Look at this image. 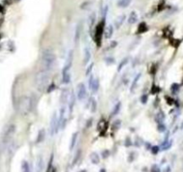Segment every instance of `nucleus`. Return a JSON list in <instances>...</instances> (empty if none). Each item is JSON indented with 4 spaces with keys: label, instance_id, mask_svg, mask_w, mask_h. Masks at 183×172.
I'll use <instances>...</instances> for the list:
<instances>
[{
    "label": "nucleus",
    "instance_id": "f257e3e1",
    "mask_svg": "<svg viewBox=\"0 0 183 172\" xmlns=\"http://www.w3.org/2000/svg\"><path fill=\"white\" fill-rule=\"evenodd\" d=\"M56 63V56L50 49H44L40 59V65L41 70L49 72L53 68Z\"/></svg>",
    "mask_w": 183,
    "mask_h": 172
},
{
    "label": "nucleus",
    "instance_id": "f03ea898",
    "mask_svg": "<svg viewBox=\"0 0 183 172\" xmlns=\"http://www.w3.org/2000/svg\"><path fill=\"white\" fill-rule=\"evenodd\" d=\"M32 105L33 101L31 97L27 95L22 96L17 102V112L22 116H27L32 109Z\"/></svg>",
    "mask_w": 183,
    "mask_h": 172
},
{
    "label": "nucleus",
    "instance_id": "7ed1b4c3",
    "mask_svg": "<svg viewBox=\"0 0 183 172\" xmlns=\"http://www.w3.org/2000/svg\"><path fill=\"white\" fill-rule=\"evenodd\" d=\"M16 131V126L15 124H9L5 127L3 133L1 134V147L5 149L11 142L13 136Z\"/></svg>",
    "mask_w": 183,
    "mask_h": 172
},
{
    "label": "nucleus",
    "instance_id": "20e7f679",
    "mask_svg": "<svg viewBox=\"0 0 183 172\" xmlns=\"http://www.w3.org/2000/svg\"><path fill=\"white\" fill-rule=\"evenodd\" d=\"M49 74L47 71L40 70L36 74L35 76V84L36 88L40 92H43L48 88L49 85Z\"/></svg>",
    "mask_w": 183,
    "mask_h": 172
},
{
    "label": "nucleus",
    "instance_id": "39448f33",
    "mask_svg": "<svg viewBox=\"0 0 183 172\" xmlns=\"http://www.w3.org/2000/svg\"><path fill=\"white\" fill-rule=\"evenodd\" d=\"M59 118H58V116H57V113L54 112V114L51 118V121H50V133L51 135H54L55 134H57L59 132Z\"/></svg>",
    "mask_w": 183,
    "mask_h": 172
},
{
    "label": "nucleus",
    "instance_id": "423d86ee",
    "mask_svg": "<svg viewBox=\"0 0 183 172\" xmlns=\"http://www.w3.org/2000/svg\"><path fill=\"white\" fill-rule=\"evenodd\" d=\"M70 65H65L62 70V82L63 84H67L70 83L71 80V74H70Z\"/></svg>",
    "mask_w": 183,
    "mask_h": 172
},
{
    "label": "nucleus",
    "instance_id": "0eeeda50",
    "mask_svg": "<svg viewBox=\"0 0 183 172\" xmlns=\"http://www.w3.org/2000/svg\"><path fill=\"white\" fill-rule=\"evenodd\" d=\"M87 94V91H86V87L84 84L80 83L77 85V99L79 100H83L86 97Z\"/></svg>",
    "mask_w": 183,
    "mask_h": 172
},
{
    "label": "nucleus",
    "instance_id": "6e6552de",
    "mask_svg": "<svg viewBox=\"0 0 183 172\" xmlns=\"http://www.w3.org/2000/svg\"><path fill=\"white\" fill-rule=\"evenodd\" d=\"M100 86V83L98 78H95L94 75H91L89 79V88L90 90H92L93 92H97L98 89Z\"/></svg>",
    "mask_w": 183,
    "mask_h": 172
},
{
    "label": "nucleus",
    "instance_id": "1a4fd4ad",
    "mask_svg": "<svg viewBox=\"0 0 183 172\" xmlns=\"http://www.w3.org/2000/svg\"><path fill=\"white\" fill-rule=\"evenodd\" d=\"M74 103H75V95H74V92H72L71 94H69V99H68V110H69V113L73 112Z\"/></svg>",
    "mask_w": 183,
    "mask_h": 172
},
{
    "label": "nucleus",
    "instance_id": "9d476101",
    "mask_svg": "<svg viewBox=\"0 0 183 172\" xmlns=\"http://www.w3.org/2000/svg\"><path fill=\"white\" fill-rule=\"evenodd\" d=\"M68 99H69V93H68V91L67 90H64L62 91V93L60 95V103L61 104H66L67 101H68Z\"/></svg>",
    "mask_w": 183,
    "mask_h": 172
},
{
    "label": "nucleus",
    "instance_id": "9b49d317",
    "mask_svg": "<svg viewBox=\"0 0 183 172\" xmlns=\"http://www.w3.org/2000/svg\"><path fill=\"white\" fill-rule=\"evenodd\" d=\"M137 20H138V16H137L136 12H134V11L131 12V13H130V15H129V19H128L129 23L133 24V23H135L136 22H137Z\"/></svg>",
    "mask_w": 183,
    "mask_h": 172
},
{
    "label": "nucleus",
    "instance_id": "f8f14e48",
    "mask_svg": "<svg viewBox=\"0 0 183 172\" xmlns=\"http://www.w3.org/2000/svg\"><path fill=\"white\" fill-rule=\"evenodd\" d=\"M90 160L92 161V163H94V165H97L100 162V157L96 152H92L90 154Z\"/></svg>",
    "mask_w": 183,
    "mask_h": 172
},
{
    "label": "nucleus",
    "instance_id": "ddd939ff",
    "mask_svg": "<svg viewBox=\"0 0 183 172\" xmlns=\"http://www.w3.org/2000/svg\"><path fill=\"white\" fill-rule=\"evenodd\" d=\"M81 35V23H78L76 26V30H75V33H74V43L77 44L79 41V38Z\"/></svg>",
    "mask_w": 183,
    "mask_h": 172
},
{
    "label": "nucleus",
    "instance_id": "4468645a",
    "mask_svg": "<svg viewBox=\"0 0 183 172\" xmlns=\"http://www.w3.org/2000/svg\"><path fill=\"white\" fill-rule=\"evenodd\" d=\"M125 19H126V15H121L118 17L116 22H115V27H116V29H119V28L123 24V23L125 22Z\"/></svg>",
    "mask_w": 183,
    "mask_h": 172
},
{
    "label": "nucleus",
    "instance_id": "2eb2a0df",
    "mask_svg": "<svg viewBox=\"0 0 183 172\" xmlns=\"http://www.w3.org/2000/svg\"><path fill=\"white\" fill-rule=\"evenodd\" d=\"M84 65L86 64H88V62L90 61V59H91V52H90V49L89 48H85L84 49Z\"/></svg>",
    "mask_w": 183,
    "mask_h": 172
},
{
    "label": "nucleus",
    "instance_id": "dca6fc26",
    "mask_svg": "<svg viewBox=\"0 0 183 172\" xmlns=\"http://www.w3.org/2000/svg\"><path fill=\"white\" fill-rule=\"evenodd\" d=\"M45 136H46V132H45V129H41V130H40L39 134H38V136H37V141H36V143H41V142L44 140Z\"/></svg>",
    "mask_w": 183,
    "mask_h": 172
},
{
    "label": "nucleus",
    "instance_id": "f3484780",
    "mask_svg": "<svg viewBox=\"0 0 183 172\" xmlns=\"http://www.w3.org/2000/svg\"><path fill=\"white\" fill-rule=\"evenodd\" d=\"M112 35H113V26L112 25H109V26L107 27V29H106L104 37H105L106 39H110Z\"/></svg>",
    "mask_w": 183,
    "mask_h": 172
},
{
    "label": "nucleus",
    "instance_id": "a211bd4d",
    "mask_svg": "<svg viewBox=\"0 0 183 172\" xmlns=\"http://www.w3.org/2000/svg\"><path fill=\"white\" fill-rule=\"evenodd\" d=\"M103 26H104V23L102 22L99 25L97 26V29H96V37H101L102 32H103Z\"/></svg>",
    "mask_w": 183,
    "mask_h": 172
},
{
    "label": "nucleus",
    "instance_id": "6ab92c4d",
    "mask_svg": "<svg viewBox=\"0 0 183 172\" xmlns=\"http://www.w3.org/2000/svg\"><path fill=\"white\" fill-rule=\"evenodd\" d=\"M140 76H141V74H138L135 77V79H134L132 84H131V89H130L131 92H134V90L136 89V85H137V83L139 82V78H140Z\"/></svg>",
    "mask_w": 183,
    "mask_h": 172
},
{
    "label": "nucleus",
    "instance_id": "aec40b11",
    "mask_svg": "<svg viewBox=\"0 0 183 172\" xmlns=\"http://www.w3.org/2000/svg\"><path fill=\"white\" fill-rule=\"evenodd\" d=\"M91 111L93 112V113H94L95 111H96V109H97V101H96V99H94V98H92L91 99Z\"/></svg>",
    "mask_w": 183,
    "mask_h": 172
},
{
    "label": "nucleus",
    "instance_id": "412c9836",
    "mask_svg": "<svg viewBox=\"0 0 183 172\" xmlns=\"http://www.w3.org/2000/svg\"><path fill=\"white\" fill-rule=\"evenodd\" d=\"M77 136H78V133H74L72 136V139H71V143H70V150L74 149V145L76 143V141H77Z\"/></svg>",
    "mask_w": 183,
    "mask_h": 172
},
{
    "label": "nucleus",
    "instance_id": "4be33fe9",
    "mask_svg": "<svg viewBox=\"0 0 183 172\" xmlns=\"http://www.w3.org/2000/svg\"><path fill=\"white\" fill-rule=\"evenodd\" d=\"M120 107H121V103L120 102H118L116 105H115V107L113 108V110L111 112V115L112 116H115V115H117L119 113V111L120 110Z\"/></svg>",
    "mask_w": 183,
    "mask_h": 172
},
{
    "label": "nucleus",
    "instance_id": "5701e85b",
    "mask_svg": "<svg viewBox=\"0 0 183 172\" xmlns=\"http://www.w3.org/2000/svg\"><path fill=\"white\" fill-rule=\"evenodd\" d=\"M132 0H119V2L118 3V5L121 6V7H127L130 3H131Z\"/></svg>",
    "mask_w": 183,
    "mask_h": 172
},
{
    "label": "nucleus",
    "instance_id": "b1692460",
    "mask_svg": "<svg viewBox=\"0 0 183 172\" xmlns=\"http://www.w3.org/2000/svg\"><path fill=\"white\" fill-rule=\"evenodd\" d=\"M22 170L23 172H30V166L27 161H24L22 163Z\"/></svg>",
    "mask_w": 183,
    "mask_h": 172
},
{
    "label": "nucleus",
    "instance_id": "393cba45",
    "mask_svg": "<svg viewBox=\"0 0 183 172\" xmlns=\"http://www.w3.org/2000/svg\"><path fill=\"white\" fill-rule=\"evenodd\" d=\"M128 62H129V58H128V57H126V58H124V59H123V60L121 61L120 64L119 65V66H118V71L119 72V71H120L121 69L123 68V67H124L125 65H127V64H128Z\"/></svg>",
    "mask_w": 183,
    "mask_h": 172
},
{
    "label": "nucleus",
    "instance_id": "a878e982",
    "mask_svg": "<svg viewBox=\"0 0 183 172\" xmlns=\"http://www.w3.org/2000/svg\"><path fill=\"white\" fill-rule=\"evenodd\" d=\"M164 118V114L163 113H162V112H160L158 114L156 115L155 117V121L157 123H162L163 122V120Z\"/></svg>",
    "mask_w": 183,
    "mask_h": 172
},
{
    "label": "nucleus",
    "instance_id": "bb28decb",
    "mask_svg": "<svg viewBox=\"0 0 183 172\" xmlns=\"http://www.w3.org/2000/svg\"><path fill=\"white\" fill-rule=\"evenodd\" d=\"M94 21H95V15L93 14L92 15L89 17V25L90 26H92L93 24L94 23Z\"/></svg>",
    "mask_w": 183,
    "mask_h": 172
},
{
    "label": "nucleus",
    "instance_id": "cd10ccee",
    "mask_svg": "<svg viewBox=\"0 0 183 172\" xmlns=\"http://www.w3.org/2000/svg\"><path fill=\"white\" fill-rule=\"evenodd\" d=\"M121 125V121L120 120H116L115 122L113 123V128H115V129H118Z\"/></svg>",
    "mask_w": 183,
    "mask_h": 172
},
{
    "label": "nucleus",
    "instance_id": "c85d7f7f",
    "mask_svg": "<svg viewBox=\"0 0 183 172\" xmlns=\"http://www.w3.org/2000/svg\"><path fill=\"white\" fill-rule=\"evenodd\" d=\"M80 154H81V151L79 150L76 154H75V156H74V162H73V164H75L76 163V161H78V159H79V157H80Z\"/></svg>",
    "mask_w": 183,
    "mask_h": 172
},
{
    "label": "nucleus",
    "instance_id": "c756f323",
    "mask_svg": "<svg viewBox=\"0 0 183 172\" xmlns=\"http://www.w3.org/2000/svg\"><path fill=\"white\" fill-rule=\"evenodd\" d=\"M42 168V159H40L38 161V168H37V172H40V169Z\"/></svg>",
    "mask_w": 183,
    "mask_h": 172
},
{
    "label": "nucleus",
    "instance_id": "7c9ffc66",
    "mask_svg": "<svg viewBox=\"0 0 183 172\" xmlns=\"http://www.w3.org/2000/svg\"><path fill=\"white\" fill-rule=\"evenodd\" d=\"M93 67H94V64H91V65H90L89 67H88V68L86 69V75H88V74H90V73H91V71L93 70Z\"/></svg>",
    "mask_w": 183,
    "mask_h": 172
},
{
    "label": "nucleus",
    "instance_id": "2f4dec72",
    "mask_svg": "<svg viewBox=\"0 0 183 172\" xmlns=\"http://www.w3.org/2000/svg\"><path fill=\"white\" fill-rule=\"evenodd\" d=\"M146 99H147V97L145 95H143L141 97V101H142L143 103H145V102H146Z\"/></svg>",
    "mask_w": 183,
    "mask_h": 172
},
{
    "label": "nucleus",
    "instance_id": "473e14b6",
    "mask_svg": "<svg viewBox=\"0 0 183 172\" xmlns=\"http://www.w3.org/2000/svg\"><path fill=\"white\" fill-rule=\"evenodd\" d=\"M54 88H55V85L54 84H51L50 86H49V88H48V92H50L51 91H53Z\"/></svg>",
    "mask_w": 183,
    "mask_h": 172
},
{
    "label": "nucleus",
    "instance_id": "72a5a7b5",
    "mask_svg": "<svg viewBox=\"0 0 183 172\" xmlns=\"http://www.w3.org/2000/svg\"><path fill=\"white\" fill-rule=\"evenodd\" d=\"M164 128H165V127H164V126H163V125H159V126H158V129H159L160 132H163Z\"/></svg>",
    "mask_w": 183,
    "mask_h": 172
},
{
    "label": "nucleus",
    "instance_id": "f704fd0d",
    "mask_svg": "<svg viewBox=\"0 0 183 172\" xmlns=\"http://www.w3.org/2000/svg\"><path fill=\"white\" fill-rule=\"evenodd\" d=\"M152 172H159V168H156V166H153L152 168Z\"/></svg>",
    "mask_w": 183,
    "mask_h": 172
},
{
    "label": "nucleus",
    "instance_id": "c9c22d12",
    "mask_svg": "<svg viewBox=\"0 0 183 172\" xmlns=\"http://www.w3.org/2000/svg\"><path fill=\"white\" fill-rule=\"evenodd\" d=\"M157 152H158V148H157V147H153V152L155 153Z\"/></svg>",
    "mask_w": 183,
    "mask_h": 172
},
{
    "label": "nucleus",
    "instance_id": "e433bc0d",
    "mask_svg": "<svg viewBox=\"0 0 183 172\" xmlns=\"http://www.w3.org/2000/svg\"><path fill=\"white\" fill-rule=\"evenodd\" d=\"M101 172H106V171H105V169H101Z\"/></svg>",
    "mask_w": 183,
    "mask_h": 172
},
{
    "label": "nucleus",
    "instance_id": "4c0bfd02",
    "mask_svg": "<svg viewBox=\"0 0 183 172\" xmlns=\"http://www.w3.org/2000/svg\"><path fill=\"white\" fill-rule=\"evenodd\" d=\"M0 160H1V152H0Z\"/></svg>",
    "mask_w": 183,
    "mask_h": 172
}]
</instances>
